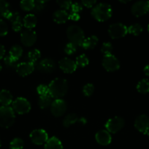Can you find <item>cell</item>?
<instances>
[{"instance_id": "25", "label": "cell", "mask_w": 149, "mask_h": 149, "mask_svg": "<svg viewBox=\"0 0 149 149\" xmlns=\"http://www.w3.org/2000/svg\"><path fill=\"white\" fill-rule=\"evenodd\" d=\"M51 98L52 97L49 95L39 96V100H38V105H39V108H41L42 109H45L51 106V103H52Z\"/></svg>"}, {"instance_id": "47", "label": "cell", "mask_w": 149, "mask_h": 149, "mask_svg": "<svg viewBox=\"0 0 149 149\" xmlns=\"http://www.w3.org/2000/svg\"><path fill=\"white\" fill-rule=\"evenodd\" d=\"M146 134H147V135L149 136V129H148V130L147 131V132H146Z\"/></svg>"}, {"instance_id": "13", "label": "cell", "mask_w": 149, "mask_h": 149, "mask_svg": "<svg viewBox=\"0 0 149 149\" xmlns=\"http://www.w3.org/2000/svg\"><path fill=\"white\" fill-rule=\"evenodd\" d=\"M131 13L136 17H140L148 12V1H138L134 3L131 8Z\"/></svg>"}, {"instance_id": "51", "label": "cell", "mask_w": 149, "mask_h": 149, "mask_svg": "<svg viewBox=\"0 0 149 149\" xmlns=\"http://www.w3.org/2000/svg\"><path fill=\"white\" fill-rule=\"evenodd\" d=\"M148 12H149V1H148Z\"/></svg>"}, {"instance_id": "3", "label": "cell", "mask_w": 149, "mask_h": 149, "mask_svg": "<svg viewBox=\"0 0 149 149\" xmlns=\"http://www.w3.org/2000/svg\"><path fill=\"white\" fill-rule=\"evenodd\" d=\"M67 36L70 43H72L75 46H81L83 41L85 40V34L83 29L78 26L72 25L67 29Z\"/></svg>"}, {"instance_id": "5", "label": "cell", "mask_w": 149, "mask_h": 149, "mask_svg": "<svg viewBox=\"0 0 149 149\" xmlns=\"http://www.w3.org/2000/svg\"><path fill=\"white\" fill-rule=\"evenodd\" d=\"M128 33V28L121 23H115L110 25L108 29V33L113 39H120L127 35Z\"/></svg>"}, {"instance_id": "22", "label": "cell", "mask_w": 149, "mask_h": 149, "mask_svg": "<svg viewBox=\"0 0 149 149\" xmlns=\"http://www.w3.org/2000/svg\"><path fill=\"white\" fill-rule=\"evenodd\" d=\"M45 149H63V146L58 138L52 137L45 144Z\"/></svg>"}, {"instance_id": "34", "label": "cell", "mask_w": 149, "mask_h": 149, "mask_svg": "<svg viewBox=\"0 0 149 149\" xmlns=\"http://www.w3.org/2000/svg\"><path fill=\"white\" fill-rule=\"evenodd\" d=\"M93 92H94V86L92 84H86L83 87V93L85 96L86 97H90L93 95Z\"/></svg>"}, {"instance_id": "31", "label": "cell", "mask_w": 149, "mask_h": 149, "mask_svg": "<svg viewBox=\"0 0 149 149\" xmlns=\"http://www.w3.org/2000/svg\"><path fill=\"white\" fill-rule=\"evenodd\" d=\"M40 51L37 49H34L28 53V58L31 63H34L39 58H40Z\"/></svg>"}, {"instance_id": "7", "label": "cell", "mask_w": 149, "mask_h": 149, "mask_svg": "<svg viewBox=\"0 0 149 149\" xmlns=\"http://www.w3.org/2000/svg\"><path fill=\"white\" fill-rule=\"evenodd\" d=\"M124 125H125V122L123 118L120 116H115L107 121L105 124V128H106V130L110 133L115 134L124 127Z\"/></svg>"}, {"instance_id": "15", "label": "cell", "mask_w": 149, "mask_h": 149, "mask_svg": "<svg viewBox=\"0 0 149 149\" xmlns=\"http://www.w3.org/2000/svg\"><path fill=\"white\" fill-rule=\"evenodd\" d=\"M134 127L140 132L146 134L149 129V118L145 114L140 115L134 121Z\"/></svg>"}, {"instance_id": "16", "label": "cell", "mask_w": 149, "mask_h": 149, "mask_svg": "<svg viewBox=\"0 0 149 149\" xmlns=\"http://www.w3.org/2000/svg\"><path fill=\"white\" fill-rule=\"evenodd\" d=\"M37 69L40 72L50 74L56 69V63L51 58H45L38 63Z\"/></svg>"}, {"instance_id": "45", "label": "cell", "mask_w": 149, "mask_h": 149, "mask_svg": "<svg viewBox=\"0 0 149 149\" xmlns=\"http://www.w3.org/2000/svg\"><path fill=\"white\" fill-rule=\"evenodd\" d=\"M4 54H5V49H4V47L0 44V59L3 58Z\"/></svg>"}, {"instance_id": "48", "label": "cell", "mask_w": 149, "mask_h": 149, "mask_svg": "<svg viewBox=\"0 0 149 149\" xmlns=\"http://www.w3.org/2000/svg\"><path fill=\"white\" fill-rule=\"evenodd\" d=\"M1 68H2V66H1V64H0V71H1Z\"/></svg>"}, {"instance_id": "23", "label": "cell", "mask_w": 149, "mask_h": 149, "mask_svg": "<svg viewBox=\"0 0 149 149\" xmlns=\"http://www.w3.org/2000/svg\"><path fill=\"white\" fill-rule=\"evenodd\" d=\"M98 41H99V39H98L97 36H91L89 38H87V39H85L81 46L85 49H93L96 46V45H97Z\"/></svg>"}, {"instance_id": "33", "label": "cell", "mask_w": 149, "mask_h": 149, "mask_svg": "<svg viewBox=\"0 0 149 149\" xmlns=\"http://www.w3.org/2000/svg\"><path fill=\"white\" fill-rule=\"evenodd\" d=\"M10 10V4L4 0H0V17H4V15Z\"/></svg>"}, {"instance_id": "41", "label": "cell", "mask_w": 149, "mask_h": 149, "mask_svg": "<svg viewBox=\"0 0 149 149\" xmlns=\"http://www.w3.org/2000/svg\"><path fill=\"white\" fill-rule=\"evenodd\" d=\"M83 6L82 5L81 3L80 2H74L72 3L71 7V11L72 13H80V12L83 10Z\"/></svg>"}, {"instance_id": "37", "label": "cell", "mask_w": 149, "mask_h": 149, "mask_svg": "<svg viewBox=\"0 0 149 149\" xmlns=\"http://www.w3.org/2000/svg\"><path fill=\"white\" fill-rule=\"evenodd\" d=\"M64 52H65L67 55H72L73 53L76 52L77 50V46H75L74 45H73L72 43H68L66 45L65 47H64Z\"/></svg>"}, {"instance_id": "39", "label": "cell", "mask_w": 149, "mask_h": 149, "mask_svg": "<svg viewBox=\"0 0 149 149\" xmlns=\"http://www.w3.org/2000/svg\"><path fill=\"white\" fill-rule=\"evenodd\" d=\"M37 92L39 95V96L49 95L48 86L45 85V84H40L37 87Z\"/></svg>"}, {"instance_id": "18", "label": "cell", "mask_w": 149, "mask_h": 149, "mask_svg": "<svg viewBox=\"0 0 149 149\" xmlns=\"http://www.w3.org/2000/svg\"><path fill=\"white\" fill-rule=\"evenodd\" d=\"M95 139L98 144L101 146H108L111 143V135L107 130H100L96 132Z\"/></svg>"}, {"instance_id": "6", "label": "cell", "mask_w": 149, "mask_h": 149, "mask_svg": "<svg viewBox=\"0 0 149 149\" xmlns=\"http://www.w3.org/2000/svg\"><path fill=\"white\" fill-rule=\"evenodd\" d=\"M12 109L18 114H25L30 111L31 104L24 97H17L12 103Z\"/></svg>"}, {"instance_id": "1", "label": "cell", "mask_w": 149, "mask_h": 149, "mask_svg": "<svg viewBox=\"0 0 149 149\" xmlns=\"http://www.w3.org/2000/svg\"><path fill=\"white\" fill-rule=\"evenodd\" d=\"M49 95L52 98L61 99L67 94L68 91L67 81L62 78H56L52 80L48 85Z\"/></svg>"}, {"instance_id": "32", "label": "cell", "mask_w": 149, "mask_h": 149, "mask_svg": "<svg viewBox=\"0 0 149 149\" xmlns=\"http://www.w3.org/2000/svg\"><path fill=\"white\" fill-rule=\"evenodd\" d=\"M24 143L21 138H14L10 143V149H23Z\"/></svg>"}, {"instance_id": "28", "label": "cell", "mask_w": 149, "mask_h": 149, "mask_svg": "<svg viewBox=\"0 0 149 149\" xmlns=\"http://www.w3.org/2000/svg\"><path fill=\"white\" fill-rule=\"evenodd\" d=\"M35 6V1L33 0H23L20 2V7L24 11L33 10Z\"/></svg>"}, {"instance_id": "43", "label": "cell", "mask_w": 149, "mask_h": 149, "mask_svg": "<svg viewBox=\"0 0 149 149\" xmlns=\"http://www.w3.org/2000/svg\"><path fill=\"white\" fill-rule=\"evenodd\" d=\"M81 4L82 5L88 7V8H92L96 4V1H94V0H93V1H91V0H84V1H81Z\"/></svg>"}, {"instance_id": "44", "label": "cell", "mask_w": 149, "mask_h": 149, "mask_svg": "<svg viewBox=\"0 0 149 149\" xmlns=\"http://www.w3.org/2000/svg\"><path fill=\"white\" fill-rule=\"evenodd\" d=\"M69 19L72 20H74V21H77L80 19V15L78 13H72L71 14L69 15Z\"/></svg>"}, {"instance_id": "35", "label": "cell", "mask_w": 149, "mask_h": 149, "mask_svg": "<svg viewBox=\"0 0 149 149\" xmlns=\"http://www.w3.org/2000/svg\"><path fill=\"white\" fill-rule=\"evenodd\" d=\"M112 50V45L110 42H105L101 47V52L105 55H110Z\"/></svg>"}, {"instance_id": "11", "label": "cell", "mask_w": 149, "mask_h": 149, "mask_svg": "<svg viewBox=\"0 0 149 149\" xmlns=\"http://www.w3.org/2000/svg\"><path fill=\"white\" fill-rule=\"evenodd\" d=\"M4 17L8 19L12 23V29L14 31H20L22 29V22L20 15L18 12H11L9 10Z\"/></svg>"}, {"instance_id": "17", "label": "cell", "mask_w": 149, "mask_h": 149, "mask_svg": "<svg viewBox=\"0 0 149 149\" xmlns=\"http://www.w3.org/2000/svg\"><path fill=\"white\" fill-rule=\"evenodd\" d=\"M34 63L31 62H23L18 63L16 66V72L20 77H26L32 74L34 70Z\"/></svg>"}, {"instance_id": "27", "label": "cell", "mask_w": 149, "mask_h": 149, "mask_svg": "<svg viewBox=\"0 0 149 149\" xmlns=\"http://www.w3.org/2000/svg\"><path fill=\"white\" fill-rule=\"evenodd\" d=\"M137 90L139 93L145 94L149 92V80L146 79L140 80L137 84Z\"/></svg>"}, {"instance_id": "29", "label": "cell", "mask_w": 149, "mask_h": 149, "mask_svg": "<svg viewBox=\"0 0 149 149\" xmlns=\"http://www.w3.org/2000/svg\"><path fill=\"white\" fill-rule=\"evenodd\" d=\"M75 63L77 65V67H80V68H83V67L86 66L87 65H89V58H87L86 55H85L84 54L83 55H80L76 58Z\"/></svg>"}, {"instance_id": "26", "label": "cell", "mask_w": 149, "mask_h": 149, "mask_svg": "<svg viewBox=\"0 0 149 149\" xmlns=\"http://www.w3.org/2000/svg\"><path fill=\"white\" fill-rule=\"evenodd\" d=\"M78 121V116L74 113H70L64 117L63 120V126L64 127H69L73 124L76 123Z\"/></svg>"}, {"instance_id": "9", "label": "cell", "mask_w": 149, "mask_h": 149, "mask_svg": "<svg viewBox=\"0 0 149 149\" xmlns=\"http://www.w3.org/2000/svg\"><path fill=\"white\" fill-rule=\"evenodd\" d=\"M67 104L65 100L62 99L54 100L51 103V111L55 117H60L63 116L67 111Z\"/></svg>"}, {"instance_id": "50", "label": "cell", "mask_w": 149, "mask_h": 149, "mask_svg": "<svg viewBox=\"0 0 149 149\" xmlns=\"http://www.w3.org/2000/svg\"><path fill=\"white\" fill-rule=\"evenodd\" d=\"M1 141H0V147H1Z\"/></svg>"}, {"instance_id": "20", "label": "cell", "mask_w": 149, "mask_h": 149, "mask_svg": "<svg viewBox=\"0 0 149 149\" xmlns=\"http://www.w3.org/2000/svg\"><path fill=\"white\" fill-rule=\"evenodd\" d=\"M13 102V95L7 90H1L0 91V103L3 106H9Z\"/></svg>"}, {"instance_id": "10", "label": "cell", "mask_w": 149, "mask_h": 149, "mask_svg": "<svg viewBox=\"0 0 149 149\" xmlns=\"http://www.w3.org/2000/svg\"><path fill=\"white\" fill-rule=\"evenodd\" d=\"M30 139L32 142L35 145H43V144L46 143V142L48 141V135L44 130H34L31 132Z\"/></svg>"}, {"instance_id": "24", "label": "cell", "mask_w": 149, "mask_h": 149, "mask_svg": "<svg viewBox=\"0 0 149 149\" xmlns=\"http://www.w3.org/2000/svg\"><path fill=\"white\" fill-rule=\"evenodd\" d=\"M22 54H23V49L20 45H13L10 48V52H9V55L15 61H18L20 59V57L22 56Z\"/></svg>"}, {"instance_id": "8", "label": "cell", "mask_w": 149, "mask_h": 149, "mask_svg": "<svg viewBox=\"0 0 149 149\" xmlns=\"http://www.w3.org/2000/svg\"><path fill=\"white\" fill-rule=\"evenodd\" d=\"M102 66L104 67L107 71L110 72H113L116 71L119 69L120 68V62L118 60V58L113 55H105L102 60Z\"/></svg>"}, {"instance_id": "42", "label": "cell", "mask_w": 149, "mask_h": 149, "mask_svg": "<svg viewBox=\"0 0 149 149\" xmlns=\"http://www.w3.org/2000/svg\"><path fill=\"white\" fill-rule=\"evenodd\" d=\"M46 1H35V6L34 8V11L35 13H39V12L42 11L45 7V4Z\"/></svg>"}, {"instance_id": "12", "label": "cell", "mask_w": 149, "mask_h": 149, "mask_svg": "<svg viewBox=\"0 0 149 149\" xmlns=\"http://www.w3.org/2000/svg\"><path fill=\"white\" fill-rule=\"evenodd\" d=\"M20 40L24 46L32 47L37 41L36 32L29 29H26L20 34Z\"/></svg>"}, {"instance_id": "4", "label": "cell", "mask_w": 149, "mask_h": 149, "mask_svg": "<svg viewBox=\"0 0 149 149\" xmlns=\"http://www.w3.org/2000/svg\"><path fill=\"white\" fill-rule=\"evenodd\" d=\"M15 116L13 109L10 106H0V127L9 128L14 124Z\"/></svg>"}, {"instance_id": "49", "label": "cell", "mask_w": 149, "mask_h": 149, "mask_svg": "<svg viewBox=\"0 0 149 149\" xmlns=\"http://www.w3.org/2000/svg\"><path fill=\"white\" fill-rule=\"evenodd\" d=\"M148 32H149V24H148Z\"/></svg>"}, {"instance_id": "19", "label": "cell", "mask_w": 149, "mask_h": 149, "mask_svg": "<svg viewBox=\"0 0 149 149\" xmlns=\"http://www.w3.org/2000/svg\"><path fill=\"white\" fill-rule=\"evenodd\" d=\"M69 15H70L67 13V11L62 10H56L53 14V19L54 22L58 24H62V23H65L69 20Z\"/></svg>"}, {"instance_id": "14", "label": "cell", "mask_w": 149, "mask_h": 149, "mask_svg": "<svg viewBox=\"0 0 149 149\" xmlns=\"http://www.w3.org/2000/svg\"><path fill=\"white\" fill-rule=\"evenodd\" d=\"M59 68L66 74H72L77 69V65L75 62L68 58H62L58 62Z\"/></svg>"}, {"instance_id": "40", "label": "cell", "mask_w": 149, "mask_h": 149, "mask_svg": "<svg viewBox=\"0 0 149 149\" xmlns=\"http://www.w3.org/2000/svg\"><path fill=\"white\" fill-rule=\"evenodd\" d=\"M8 32V26L4 20L0 18V36H4L7 35Z\"/></svg>"}, {"instance_id": "38", "label": "cell", "mask_w": 149, "mask_h": 149, "mask_svg": "<svg viewBox=\"0 0 149 149\" xmlns=\"http://www.w3.org/2000/svg\"><path fill=\"white\" fill-rule=\"evenodd\" d=\"M4 63H5V65H7L9 68H15L17 66L16 65V63L17 61H15V60H13L10 55H7V56H5L4 58Z\"/></svg>"}, {"instance_id": "2", "label": "cell", "mask_w": 149, "mask_h": 149, "mask_svg": "<svg viewBox=\"0 0 149 149\" xmlns=\"http://www.w3.org/2000/svg\"><path fill=\"white\" fill-rule=\"evenodd\" d=\"M112 10L108 3H99L92 8L91 15L93 18L99 22H104L110 18Z\"/></svg>"}, {"instance_id": "46", "label": "cell", "mask_w": 149, "mask_h": 149, "mask_svg": "<svg viewBox=\"0 0 149 149\" xmlns=\"http://www.w3.org/2000/svg\"><path fill=\"white\" fill-rule=\"evenodd\" d=\"M144 73L146 76H149V65H147L145 66Z\"/></svg>"}, {"instance_id": "36", "label": "cell", "mask_w": 149, "mask_h": 149, "mask_svg": "<svg viewBox=\"0 0 149 149\" xmlns=\"http://www.w3.org/2000/svg\"><path fill=\"white\" fill-rule=\"evenodd\" d=\"M56 3L59 6L60 8L62 10H64V11H67V10L71 9L72 4V2L71 1H63V0L57 1Z\"/></svg>"}, {"instance_id": "30", "label": "cell", "mask_w": 149, "mask_h": 149, "mask_svg": "<svg viewBox=\"0 0 149 149\" xmlns=\"http://www.w3.org/2000/svg\"><path fill=\"white\" fill-rule=\"evenodd\" d=\"M142 31H143V27L139 23H134V24L131 25L128 28V33L134 35V36H138Z\"/></svg>"}, {"instance_id": "21", "label": "cell", "mask_w": 149, "mask_h": 149, "mask_svg": "<svg viewBox=\"0 0 149 149\" xmlns=\"http://www.w3.org/2000/svg\"><path fill=\"white\" fill-rule=\"evenodd\" d=\"M23 23L25 28L29 29V30H32V29H34L36 26L37 19L34 14H28L23 18Z\"/></svg>"}]
</instances>
